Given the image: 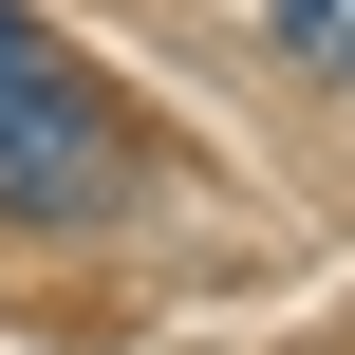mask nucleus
Listing matches in <instances>:
<instances>
[{"label":"nucleus","instance_id":"nucleus-1","mask_svg":"<svg viewBox=\"0 0 355 355\" xmlns=\"http://www.w3.org/2000/svg\"><path fill=\"white\" fill-rule=\"evenodd\" d=\"M75 206H112V112L37 19H0V225H75Z\"/></svg>","mask_w":355,"mask_h":355},{"label":"nucleus","instance_id":"nucleus-2","mask_svg":"<svg viewBox=\"0 0 355 355\" xmlns=\"http://www.w3.org/2000/svg\"><path fill=\"white\" fill-rule=\"evenodd\" d=\"M281 37H300V75H355V0H281Z\"/></svg>","mask_w":355,"mask_h":355}]
</instances>
